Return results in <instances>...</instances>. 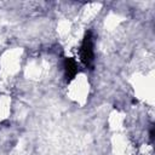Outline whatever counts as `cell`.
<instances>
[{
    "label": "cell",
    "mask_w": 155,
    "mask_h": 155,
    "mask_svg": "<svg viewBox=\"0 0 155 155\" xmlns=\"http://www.w3.org/2000/svg\"><path fill=\"white\" fill-rule=\"evenodd\" d=\"M94 40L92 31H87L82 39L81 46H80V59L84 63L85 67L91 68L94 61Z\"/></svg>",
    "instance_id": "1"
},
{
    "label": "cell",
    "mask_w": 155,
    "mask_h": 155,
    "mask_svg": "<svg viewBox=\"0 0 155 155\" xmlns=\"http://www.w3.org/2000/svg\"><path fill=\"white\" fill-rule=\"evenodd\" d=\"M149 137H150V139H151V142H153V138H154V127H151V128H150V133H149Z\"/></svg>",
    "instance_id": "3"
},
{
    "label": "cell",
    "mask_w": 155,
    "mask_h": 155,
    "mask_svg": "<svg viewBox=\"0 0 155 155\" xmlns=\"http://www.w3.org/2000/svg\"><path fill=\"white\" fill-rule=\"evenodd\" d=\"M63 69H64V76L67 81L73 80L79 71L78 63L74 58H65L63 62Z\"/></svg>",
    "instance_id": "2"
}]
</instances>
